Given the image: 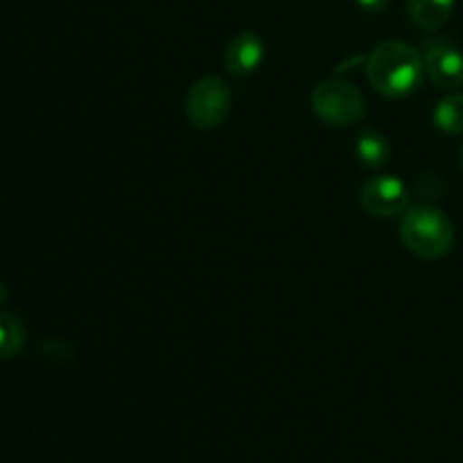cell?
I'll return each instance as SVG.
<instances>
[{
  "label": "cell",
  "instance_id": "obj_4",
  "mask_svg": "<svg viewBox=\"0 0 463 463\" xmlns=\"http://www.w3.org/2000/svg\"><path fill=\"white\" fill-rule=\"evenodd\" d=\"M231 107H233V93L220 77H202L194 81L185 99L188 120L193 122V127L206 131L220 127L231 113Z\"/></svg>",
  "mask_w": 463,
  "mask_h": 463
},
{
  "label": "cell",
  "instance_id": "obj_3",
  "mask_svg": "<svg viewBox=\"0 0 463 463\" xmlns=\"http://www.w3.org/2000/svg\"><path fill=\"white\" fill-rule=\"evenodd\" d=\"M312 109L324 122L335 127H351L364 118V95L346 80L321 81L312 90Z\"/></svg>",
  "mask_w": 463,
  "mask_h": 463
},
{
  "label": "cell",
  "instance_id": "obj_12",
  "mask_svg": "<svg viewBox=\"0 0 463 463\" xmlns=\"http://www.w3.org/2000/svg\"><path fill=\"white\" fill-rule=\"evenodd\" d=\"M355 3L360 5L362 9H366V12L380 14L389 7V3H392V0H355Z\"/></svg>",
  "mask_w": 463,
  "mask_h": 463
},
{
  "label": "cell",
  "instance_id": "obj_9",
  "mask_svg": "<svg viewBox=\"0 0 463 463\" xmlns=\"http://www.w3.org/2000/svg\"><path fill=\"white\" fill-rule=\"evenodd\" d=\"M355 154L362 165L378 170V167L387 165L389 156H392V147H389V140L380 131L364 129L360 131L355 140Z\"/></svg>",
  "mask_w": 463,
  "mask_h": 463
},
{
  "label": "cell",
  "instance_id": "obj_2",
  "mask_svg": "<svg viewBox=\"0 0 463 463\" xmlns=\"http://www.w3.org/2000/svg\"><path fill=\"white\" fill-rule=\"evenodd\" d=\"M401 240L414 256L434 258L446 256L455 244V226L443 211L432 203L407 208L401 222Z\"/></svg>",
  "mask_w": 463,
  "mask_h": 463
},
{
  "label": "cell",
  "instance_id": "obj_10",
  "mask_svg": "<svg viewBox=\"0 0 463 463\" xmlns=\"http://www.w3.org/2000/svg\"><path fill=\"white\" fill-rule=\"evenodd\" d=\"M432 120L443 134H463V93H450L448 98L439 99Z\"/></svg>",
  "mask_w": 463,
  "mask_h": 463
},
{
  "label": "cell",
  "instance_id": "obj_14",
  "mask_svg": "<svg viewBox=\"0 0 463 463\" xmlns=\"http://www.w3.org/2000/svg\"><path fill=\"white\" fill-rule=\"evenodd\" d=\"M461 170H463V147H461Z\"/></svg>",
  "mask_w": 463,
  "mask_h": 463
},
{
  "label": "cell",
  "instance_id": "obj_1",
  "mask_svg": "<svg viewBox=\"0 0 463 463\" xmlns=\"http://www.w3.org/2000/svg\"><path fill=\"white\" fill-rule=\"evenodd\" d=\"M423 57L402 41H384L371 50L366 59L369 84L380 95L402 99L414 93L423 81Z\"/></svg>",
  "mask_w": 463,
  "mask_h": 463
},
{
  "label": "cell",
  "instance_id": "obj_8",
  "mask_svg": "<svg viewBox=\"0 0 463 463\" xmlns=\"http://www.w3.org/2000/svg\"><path fill=\"white\" fill-rule=\"evenodd\" d=\"M455 0H407V14L420 30H439L452 16Z\"/></svg>",
  "mask_w": 463,
  "mask_h": 463
},
{
  "label": "cell",
  "instance_id": "obj_6",
  "mask_svg": "<svg viewBox=\"0 0 463 463\" xmlns=\"http://www.w3.org/2000/svg\"><path fill=\"white\" fill-rule=\"evenodd\" d=\"M425 75L443 90H457L463 86V54L450 43L428 45L423 57Z\"/></svg>",
  "mask_w": 463,
  "mask_h": 463
},
{
  "label": "cell",
  "instance_id": "obj_13",
  "mask_svg": "<svg viewBox=\"0 0 463 463\" xmlns=\"http://www.w3.org/2000/svg\"><path fill=\"white\" fill-rule=\"evenodd\" d=\"M7 298H9L7 288H5V285L0 283V306H5V303H7Z\"/></svg>",
  "mask_w": 463,
  "mask_h": 463
},
{
  "label": "cell",
  "instance_id": "obj_5",
  "mask_svg": "<svg viewBox=\"0 0 463 463\" xmlns=\"http://www.w3.org/2000/svg\"><path fill=\"white\" fill-rule=\"evenodd\" d=\"M362 211L373 217H396L402 215L410 206V193L398 176L383 175L366 181L360 188Z\"/></svg>",
  "mask_w": 463,
  "mask_h": 463
},
{
  "label": "cell",
  "instance_id": "obj_7",
  "mask_svg": "<svg viewBox=\"0 0 463 463\" xmlns=\"http://www.w3.org/2000/svg\"><path fill=\"white\" fill-rule=\"evenodd\" d=\"M262 57H265V45H262L260 36L253 32H242L226 48V68L233 75L247 77L258 71Z\"/></svg>",
  "mask_w": 463,
  "mask_h": 463
},
{
  "label": "cell",
  "instance_id": "obj_11",
  "mask_svg": "<svg viewBox=\"0 0 463 463\" xmlns=\"http://www.w3.org/2000/svg\"><path fill=\"white\" fill-rule=\"evenodd\" d=\"M25 344V333L16 317L0 312V360L18 355Z\"/></svg>",
  "mask_w": 463,
  "mask_h": 463
}]
</instances>
